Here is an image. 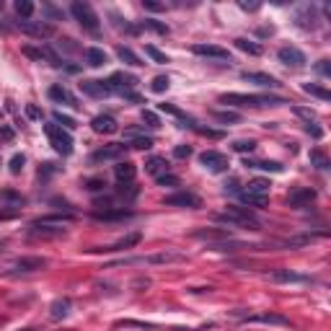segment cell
I'll list each match as a JSON object with an SVG mask.
<instances>
[{
    "label": "cell",
    "mask_w": 331,
    "mask_h": 331,
    "mask_svg": "<svg viewBox=\"0 0 331 331\" xmlns=\"http://www.w3.org/2000/svg\"><path fill=\"white\" fill-rule=\"evenodd\" d=\"M215 220H217V223H228V225L249 228V230H259V228H261L259 217H256L249 207H228L225 212H217Z\"/></svg>",
    "instance_id": "6da1fadb"
},
{
    "label": "cell",
    "mask_w": 331,
    "mask_h": 331,
    "mask_svg": "<svg viewBox=\"0 0 331 331\" xmlns=\"http://www.w3.org/2000/svg\"><path fill=\"white\" fill-rule=\"evenodd\" d=\"M220 101L235 104V106H279V104H288L279 96H261V93H223Z\"/></svg>",
    "instance_id": "7a4b0ae2"
},
{
    "label": "cell",
    "mask_w": 331,
    "mask_h": 331,
    "mask_svg": "<svg viewBox=\"0 0 331 331\" xmlns=\"http://www.w3.org/2000/svg\"><path fill=\"white\" fill-rule=\"evenodd\" d=\"M44 132L50 137V145L60 153V156H70L73 153V137L68 129H62L60 124H44Z\"/></svg>",
    "instance_id": "3957f363"
},
{
    "label": "cell",
    "mask_w": 331,
    "mask_h": 331,
    "mask_svg": "<svg viewBox=\"0 0 331 331\" xmlns=\"http://www.w3.org/2000/svg\"><path fill=\"white\" fill-rule=\"evenodd\" d=\"M70 13H73V18L78 21V24H80L85 31L99 34V16L93 13V8L88 6V3H80V0H75V3L70 6Z\"/></svg>",
    "instance_id": "277c9868"
},
{
    "label": "cell",
    "mask_w": 331,
    "mask_h": 331,
    "mask_svg": "<svg viewBox=\"0 0 331 331\" xmlns=\"http://www.w3.org/2000/svg\"><path fill=\"white\" fill-rule=\"evenodd\" d=\"M16 29L34 36V39H50L55 34V26L44 24V21H16Z\"/></svg>",
    "instance_id": "5b68a950"
},
{
    "label": "cell",
    "mask_w": 331,
    "mask_h": 331,
    "mask_svg": "<svg viewBox=\"0 0 331 331\" xmlns=\"http://www.w3.org/2000/svg\"><path fill=\"white\" fill-rule=\"evenodd\" d=\"M184 254H176V251H163V254H150V256H137V259H122L119 264H176V261H184Z\"/></svg>",
    "instance_id": "8992f818"
},
{
    "label": "cell",
    "mask_w": 331,
    "mask_h": 331,
    "mask_svg": "<svg viewBox=\"0 0 331 331\" xmlns=\"http://www.w3.org/2000/svg\"><path fill=\"white\" fill-rule=\"evenodd\" d=\"M200 163H202L207 171H212V173H223V171H228V166H230V161L223 156V153H217V150H205V153H200Z\"/></svg>",
    "instance_id": "52a82bcc"
},
{
    "label": "cell",
    "mask_w": 331,
    "mask_h": 331,
    "mask_svg": "<svg viewBox=\"0 0 331 331\" xmlns=\"http://www.w3.org/2000/svg\"><path fill=\"white\" fill-rule=\"evenodd\" d=\"M163 205L166 207H189V210H197V207H202V200L197 194H192V192H176V194L166 197Z\"/></svg>",
    "instance_id": "ba28073f"
},
{
    "label": "cell",
    "mask_w": 331,
    "mask_h": 331,
    "mask_svg": "<svg viewBox=\"0 0 331 331\" xmlns=\"http://www.w3.org/2000/svg\"><path fill=\"white\" fill-rule=\"evenodd\" d=\"M106 83H109V88H112V93H114V91H117V93H124V91H132V88H135L140 80H137L135 75H127V73H114Z\"/></svg>",
    "instance_id": "9c48e42d"
},
{
    "label": "cell",
    "mask_w": 331,
    "mask_h": 331,
    "mask_svg": "<svg viewBox=\"0 0 331 331\" xmlns=\"http://www.w3.org/2000/svg\"><path fill=\"white\" fill-rule=\"evenodd\" d=\"M80 91L91 99H106L112 93V88H109L106 80H80Z\"/></svg>",
    "instance_id": "30bf717a"
},
{
    "label": "cell",
    "mask_w": 331,
    "mask_h": 331,
    "mask_svg": "<svg viewBox=\"0 0 331 331\" xmlns=\"http://www.w3.org/2000/svg\"><path fill=\"white\" fill-rule=\"evenodd\" d=\"M194 55L200 57H212V60H228L230 62V52L225 47H217V44H194L192 47Z\"/></svg>",
    "instance_id": "8fae6325"
},
{
    "label": "cell",
    "mask_w": 331,
    "mask_h": 331,
    "mask_svg": "<svg viewBox=\"0 0 331 331\" xmlns=\"http://www.w3.org/2000/svg\"><path fill=\"white\" fill-rule=\"evenodd\" d=\"M277 57H279L282 65H288V68H303V65L308 62L305 55H303L298 47H282V50L277 52Z\"/></svg>",
    "instance_id": "7c38bea8"
},
{
    "label": "cell",
    "mask_w": 331,
    "mask_h": 331,
    "mask_svg": "<svg viewBox=\"0 0 331 331\" xmlns=\"http://www.w3.org/2000/svg\"><path fill=\"white\" fill-rule=\"evenodd\" d=\"M295 24H298L300 29H305V31L316 29V26H318V13H316V8H313V6H303V8L295 13Z\"/></svg>",
    "instance_id": "4fadbf2b"
},
{
    "label": "cell",
    "mask_w": 331,
    "mask_h": 331,
    "mask_svg": "<svg viewBox=\"0 0 331 331\" xmlns=\"http://www.w3.org/2000/svg\"><path fill=\"white\" fill-rule=\"evenodd\" d=\"M122 158H124V145H104V148H99L93 156H91L93 163H101V161H122Z\"/></svg>",
    "instance_id": "5bb4252c"
},
{
    "label": "cell",
    "mask_w": 331,
    "mask_h": 331,
    "mask_svg": "<svg viewBox=\"0 0 331 331\" xmlns=\"http://www.w3.org/2000/svg\"><path fill=\"white\" fill-rule=\"evenodd\" d=\"M316 200V189L311 186H303V189H293L288 194V205L290 207H305V205H311Z\"/></svg>",
    "instance_id": "9a60e30c"
},
{
    "label": "cell",
    "mask_w": 331,
    "mask_h": 331,
    "mask_svg": "<svg viewBox=\"0 0 331 331\" xmlns=\"http://www.w3.org/2000/svg\"><path fill=\"white\" fill-rule=\"evenodd\" d=\"M47 267V259H41V256H24V259H16L13 261V272H39Z\"/></svg>",
    "instance_id": "2e32d148"
},
{
    "label": "cell",
    "mask_w": 331,
    "mask_h": 331,
    "mask_svg": "<svg viewBox=\"0 0 331 331\" xmlns=\"http://www.w3.org/2000/svg\"><path fill=\"white\" fill-rule=\"evenodd\" d=\"M91 127H93V132H99V135H114V132L119 129V127H117V119H114V117H109V114H99V117H93Z\"/></svg>",
    "instance_id": "e0dca14e"
},
{
    "label": "cell",
    "mask_w": 331,
    "mask_h": 331,
    "mask_svg": "<svg viewBox=\"0 0 331 331\" xmlns=\"http://www.w3.org/2000/svg\"><path fill=\"white\" fill-rule=\"evenodd\" d=\"M114 176H117L119 184H129V181H135L137 168H135V163H129V161H119L114 166Z\"/></svg>",
    "instance_id": "ac0fdd59"
},
{
    "label": "cell",
    "mask_w": 331,
    "mask_h": 331,
    "mask_svg": "<svg viewBox=\"0 0 331 331\" xmlns=\"http://www.w3.org/2000/svg\"><path fill=\"white\" fill-rule=\"evenodd\" d=\"M269 279L272 282H285V285H290V282H311V277L298 274L293 269H274V272H269Z\"/></svg>",
    "instance_id": "d6986e66"
},
{
    "label": "cell",
    "mask_w": 331,
    "mask_h": 331,
    "mask_svg": "<svg viewBox=\"0 0 331 331\" xmlns=\"http://www.w3.org/2000/svg\"><path fill=\"white\" fill-rule=\"evenodd\" d=\"M143 241V233H129V235H124V238H119L117 244H112V246H106V249H99V251H124V249H132V246H137Z\"/></svg>",
    "instance_id": "ffe728a7"
},
{
    "label": "cell",
    "mask_w": 331,
    "mask_h": 331,
    "mask_svg": "<svg viewBox=\"0 0 331 331\" xmlns=\"http://www.w3.org/2000/svg\"><path fill=\"white\" fill-rule=\"evenodd\" d=\"M50 99L52 101H57V104H70V106H80L78 104V99L68 91V88H65V85H52L50 88Z\"/></svg>",
    "instance_id": "44dd1931"
},
{
    "label": "cell",
    "mask_w": 331,
    "mask_h": 331,
    "mask_svg": "<svg viewBox=\"0 0 331 331\" xmlns=\"http://www.w3.org/2000/svg\"><path fill=\"white\" fill-rule=\"evenodd\" d=\"M244 80H249V83H256V85H261V88H277L279 83H277V78H272V75H267V73H244L241 75Z\"/></svg>",
    "instance_id": "7402d4cb"
},
{
    "label": "cell",
    "mask_w": 331,
    "mask_h": 331,
    "mask_svg": "<svg viewBox=\"0 0 331 331\" xmlns=\"http://www.w3.org/2000/svg\"><path fill=\"white\" fill-rule=\"evenodd\" d=\"M249 323H272V326H290V318H285L279 313H259L249 316Z\"/></svg>",
    "instance_id": "603a6c76"
},
{
    "label": "cell",
    "mask_w": 331,
    "mask_h": 331,
    "mask_svg": "<svg viewBox=\"0 0 331 331\" xmlns=\"http://www.w3.org/2000/svg\"><path fill=\"white\" fill-rule=\"evenodd\" d=\"M145 171L153 173V176L158 179L161 173H168V163H166V158H161V156H150V158L145 161Z\"/></svg>",
    "instance_id": "cb8c5ba5"
},
{
    "label": "cell",
    "mask_w": 331,
    "mask_h": 331,
    "mask_svg": "<svg viewBox=\"0 0 331 331\" xmlns=\"http://www.w3.org/2000/svg\"><path fill=\"white\" fill-rule=\"evenodd\" d=\"M68 313H70V300H68V298H57V300L50 305V316H52L55 321L65 318Z\"/></svg>",
    "instance_id": "d4e9b609"
},
{
    "label": "cell",
    "mask_w": 331,
    "mask_h": 331,
    "mask_svg": "<svg viewBox=\"0 0 331 331\" xmlns=\"http://www.w3.org/2000/svg\"><path fill=\"white\" fill-rule=\"evenodd\" d=\"M194 238H202V241H230V233L228 230H205V228H200V230H194L192 233Z\"/></svg>",
    "instance_id": "484cf974"
},
{
    "label": "cell",
    "mask_w": 331,
    "mask_h": 331,
    "mask_svg": "<svg viewBox=\"0 0 331 331\" xmlns=\"http://www.w3.org/2000/svg\"><path fill=\"white\" fill-rule=\"evenodd\" d=\"M249 189H244V192H249V194H259V197H269V179H251L249 184H246Z\"/></svg>",
    "instance_id": "4316f807"
},
{
    "label": "cell",
    "mask_w": 331,
    "mask_h": 331,
    "mask_svg": "<svg viewBox=\"0 0 331 331\" xmlns=\"http://www.w3.org/2000/svg\"><path fill=\"white\" fill-rule=\"evenodd\" d=\"M85 62L91 65V68H101V65H106V52L99 50V47H88L85 50Z\"/></svg>",
    "instance_id": "83f0119b"
},
{
    "label": "cell",
    "mask_w": 331,
    "mask_h": 331,
    "mask_svg": "<svg viewBox=\"0 0 331 331\" xmlns=\"http://www.w3.org/2000/svg\"><path fill=\"white\" fill-rule=\"evenodd\" d=\"M117 57H119L124 65H132V68H140V65H145V62H143L135 52H132L129 47H117Z\"/></svg>",
    "instance_id": "f1b7e54d"
},
{
    "label": "cell",
    "mask_w": 331,
    "mask_h": 331,
    "mask_svg": "<svg viewBox=\"0 0 331 331\" xmlns=\"http://www.w3.org/2000/svg\"><path fill=\"white\" fill-rule=\"evenodd\" d=\"M246 168H259V171H272V173H279L285 166L277 163V161H249L246 158Z\"/></svg>",
    "instance_id": "f546056e"
},
{
    "label": "cell",
    "mask_w": 331,
    "mask_h": 331,
    "mask_svg": "<svg viewBox=\"0 0 331 331\" xmlns=\"http://www.w3.org/2000/svg\"><path fill=\"white\" fill-rule=\"evenodd\" d=\"M36 225H65V223H73V215H47V217H39L34 220Z\"/></svg>",
    "instance_id": "4dcf8cb0"
},
{
    "label": "cell",
    "mask_w": 331,
    "mask_h": 331,
    "mask_svg": "<svg viewBox=\"0 0 331 331\" xmlns=\"http://www.w3.org/2000/svg\"><path fill=\"white\" fill-rule=\"evenodd\" d=\"M235 47H238L241 52H246V55H254V57H259V55L264 52V47H261V44H256V41H249V39H235Z\"/></svg>",
    "instance_id": "1f68e13d"
},
{
    "label": "cell",
    "mask_w": 331,
    "mask_h": 331,
    "mask_svg": "<svg viewBox=\"0 0 331 331\" xmlns=\"http://www.w3.org/2000/svg\"><path fill=\"white\" fill-rule=\"evenodd\" d=\"M241 202L249 205V207H267L269 197H259V194H249V192H241Z\"/></svg>",
    "instance_id": "d6a6232c"
},
{
    "label": "cell",
    "mask_w": 331,
    "mask_h": 331,
    "mask_svg": "<svg viewBox=\"0 0 331 331\" xmlns=\"http://www.w3.org/2000/svg\"><path fill=\"white\" fill-rule=\"evenodd\" d=\"M127 217H132V212L129 210H124V207H119V210H104V212H96V220H127Z\"/></svg>",
    "instance_id": "836d02e7"
},
{
    "label": "cell",
    "mask_w": 331,
    "mask_h": 331,
    "mask_svg": "<svg viewBox=\"0 0 331 331\" xmlns=\"http://www.w3.org/2000/svg\"><path fill=\"white\" fill-rule=\"evenodd\" d=\"M16 13H18L21 21H29L31 13H34V3L31 0H16Z\"/></svg>",
    "instance_id": "e575fe53"
},
{
    "label": "cell",
    "mask_w": 331,
    "mask_h": 331,
    "mask_svg": "<svg viewBox=\"0 0 331 331\" xmlns=\"http://www.w3.org/2000/svg\"><path fill=\"white\" fill-rule=\"evenodd\" d=\"M303 91H305V93H311V96H316V99H321V101H328V99H331V93L326 91V88L313 85V83H305V85H303Z\"/></svg>",
    "instance_id": "d590c367"
},
{
    "label": "cell",
    "mask_w": 331,
    "mask_h": 331,
    "mask_svg": "<svg viewBox=\"0 0 331 331\" xmlns=\"http://www.w3.org/2000/svg\"><path fill=\"white\" fill-rule=\"evenodd\" d=\"M24 163H26V156H24V153H16V156L8 161V168H11V173H13V176H18L21 171H24Z\"/></svg>",
    "instance_id": "8d00e7d4"
},
{
    "label": "cell",
    "mask_w": 331,
    "mask_h": 331,
    "mask_svg": "<svg viewBox=\"0 0 331 331\" xmlns=\"http://www.w3.org/2000/svg\"><path fill=\"white\" fill-rule=\"evenodd\" d=\"M145 55H148L153 62H158V65H166V62H168V57H166L158 47H153V44H145Z\"/></svg>",
    "instance_id": "74e56055"
},
{
    "label": "cell",
    "mask_w": 331,
    "mask_h": 331,
    "mask_svg": "<svg viewBox=\"0 0 331 331\" xmlns=\"http://www.w3.org/2000/svg\"><path fill=\"white\" fill-rule=\"evenodd\" d=\"M168 85H171L168 75H158V78H153V83H150L153 93H163V91H168Z\"/></svg>",
    "instance_id": "f35d334b"
},
{
    "label": "cell",
    "mask_w": 331,
    "mask_h": 331,
    "mask_svg": "<svg viewBox=\"0 0 331 331\" xmlns=\"http://www.w3.org/2000/svg\"><path fill=\"white\" fill-rule=\"evenodd\" d=\"M127 145H129V148H135V150H150V148H153V137L143 135V137H135V140H129Z\"/></svg>",
    "instance_id": "ab89813d"
},
{
    "label": "cell",
    "mask_w": 331,
    "mask_h": 331,
    "mask_svg": "<svg viewBox=\"0 0 331 331\" xmlns=\"http://www.w3.org/2000/svg\"><path fill=\"white\" fill-rule=\"evenodd\" d=\"M143 26H145V29H153V31H158V34H163V36L168 34V26L161 24V21H153V18H145V21H143Z\"/></svg>",
    "instance_id": "60d3db41"
},
{
    "label": "cell",
    "mask_w": 331,
    "mask_h": 331,
    "mask_svg": "<svg viewBox=\"0 0 331 331\" xmlns=\"http://www.w3.org/2000/svg\"><path fill=\"white\" fill-rule=\"evenodd\" d=\"M311 163H313L316 168H328V158L323 156L321 150H311Z\"/></svg>",
    "instance_id": "b9f144b4"
},
{
    "label": "cell",
    "mask_w": 331,
    "mask_h": 331,
    "mask_svg": "<svg viewBox=\"0 0 331 331\" xmlns=\"http://www.w3.org/2000/svg\"><path fill=\"white\" fill-rule=\"evenodd\" d=\"M55 122H57L60 127H65V129H73V127H75V119L68 117V114H62V112H55Z\"/></svg>",
    "instance_id": "7bdbcfd3"
},
{
    "label": "cell",
    "mask_w": 331,
    "mask_h": 331,
    "mask_svg": "<svg viewBox=\"0 0 331 331\" xmlns=\"http://www.w3.org/2000/svg\"><path fill=\"white\" fill-rule=\"evenodd\" d=\"M143 122H145L148 127H153V129H156V127H161V119H158V114H156V112H150V109H145V112H143Z\"/></svg>",
    "instance_id": "ee69618b"
},
{
    "label": "cell",
    "mask_w": 331,
    "mask_h": 331,
    "mask_svg": "<svg viewBox=\"0 0 331 331\" xmlns=\"http://www.w3.org/2000/svg\"><path fill=\"white\" fill-rule=\"evenodd\" d=\"M156 181H158L161 186H179V176H173V173H161Z\"/></svg>",
    "instance_id": "f6af8a7d"
},
{
    "label": "cell",
    "mask_w": 331,
    "mask_h": 331,
    "mask_svg": "<svg viewBox=\"0 0 331 331\" xmlns=\"http://www.w3.org/2000/svg\"><path fill=\"white\" fill-rule=\"evenodd\" d=\"M254 148H256L254 140H235L233 143V150H238V153H251Z\"/></svg>",
    "instance_id": "bcb514c9"
},
{
    "label": "cell",
    "mask_w": 331,
    "mask_h": 331,
    "mask_svg": "<svg viewBox=\"0 0 331 331\" xmlns=\"http://www.w3.org/2000/svg\"><path fill=\"white\" fill-rule=\"evenodd\" d=\"M104 186H106L104 179H85V189H88V192H101Z\"/></svg>",
    "instance_id": "7dc6e473"
},
{
    "label": "cell",
    "mask_w": 331,
    "mask_h": 331,
    "mask_svg": "<svg viewBox=\"0 0 331 331\" xmlns=\"http://www.w3.org/2000/svg\"><path fill=\"white\" fill-rule=\"evenodd\" d=\"M215 119H220V122H241V117L235 112H215Z\"/></svg>",
    "instance_id": "c3c4849f"
},
{
    "label": "cell",
    "mask_w": 331,
    "mask_h": 331,
    "mask_svg": "<svg viewBox=\"0 0 331 331\" xmlns=\"http://www.w3.org/2000/svg\"><path fill=\"white\" fill-rule=\"evenodd\" d=\"M173 156L184 161V158H189V156H192V148H189V145H176V148H173Z\"/></svg>",
    "instance_id": "681fc988"
},
{
    "label": "cell",
    "mask_w": 331,
    "mask_h": 331,
    "mask_svg": "<svg viewBox=\"0 0 331 331\" xmlns=\"http://www.w3.org/2000/svg\"><path fill=\"white\" fill-rule=\"evenodd\" d=\"M135 137H143V129L140 127H127L124 129V140L129 143V140H135Z\"/></svg>",
    "instance_id": "f907efd6"
},
{
    "label": "cell",
    "mask_w": 331,
    "mask_h": 331,
    "mask_svg": "<svg viewBox=\"0 0 331 331\" xmlns=\"http://www.w3.org/2000/svg\"><path fill=\"white\" fill-rule=\"evenodd\" d=\"M143 8H148V11H153V13L166 11V6H163V3H156V0H143Z\"/></svg>",
    "instance_id": "816d5d0a"
},
{
    "label": "cell",
    "mask_w": 331,
    "mask_h": 331,
    "mask_svg": "<svg viewBox=\"0 0 331 331\" xmlns=\"http://www.w3.org/2000/svg\"><path fill=\"white\" fill-rule=\"evenodd\" d=\"M295 114H298V117H303V119H308V124H311V122L316 119V114H313V112H308V109H303V106H295Z\"/></svg>",
    "instance_id": "f5cc1de1"
},
{
    "label": "cell",
    "mask_w": 331,
    "mask_h": 331,
    "mask_svg": "<svg viewBox=\"0 0 331 331\" xmlns=\"http://www.w3.org/2000/svg\"><path fill=\"white\" fill-rule=\"evenodd\" d=\"M0 200H13V202H24V197H21V194H16V192H0Z\"/></svg>",
    "instance_id": "db71d44e"
},
{
    "label": "cell",
    "mask_w": 331,
    "mask_h": 331,
    "mask_svg": "<svg viewBox=\"0 0 331 331\" xmlns=\"http://www.w3.org/2000/svg\"><path fill=\"white\" fill-rule=\"evenodd\" d=\"M305 129H308V132H311V135H313L316 140H321V137H323V129H321V127H316V124H308Z\"/></svg>",
    "instance_id": "11a10c76"
},
{
    "label": "cell",
    "mask_w": 331,
    "mask_h": 331,
    "mask_svg": "<svg viewBox=\"0 0 331 331\" xmlns=\"http://www.w3.org/2000/svg\"><path fill=\"white\" fill-rule=\"evenodd\" d=\"M316 70H318L321 75H328V73H331V70H328V60H321V62L316 65Z\"/></svg>",
    "instance_id": "9f6ffc18"
},
{
    "label": "cell",
    "mask_w": 331,
    "mask_h": 331,
    "mask_svg": "<svg viewBox=\"0 0 331 331\" xmlns=\"http://www.w3.org/2000/svg\"><path fill=\"white\" fill-rule=\"evenodd\" d=\"M26 117H29V119H39V109L29 104V106H26Z\"/></svg>",
    "instance_id": "6f0895ef"
},
{
    "label": "cell",
    "mask_w": 331,
    "mask_h": 331,
    "mask_svg": "<svg viewBox=\"0 0 331 331\" xmlns=\"http://www.w3.org/2000/svg\"><path fill=\"white\" fill-rule=\"evenodd\" d=\"M0 137H3V140H13V129L11 127H0Z\"/></svg>",
    "instance_id": "680465c9"
},
{
    "label": "cell",
    "mask_w": 331,
    "mask_h": 331,
    "mask_svg": "<svg viewBox=\"0 0 331 331\" xmlns=\"http://www.w3.org/2000/svg\"><path fill=\"white\" fill-rule=\"evenodd\" d=\"M241 8H244V11H256L259 6L256 3H241Z\"/></svg>",
    "instance_id": "91938a15"
},
{
    "label": "cell",
    "mask_w": 331,
    "mask_h": 331,
    "mask_svg": "<svg viewBox=\"0 0 331 331\" xmlns=\"http://www.w3.org/2000/svg\"><path fill=\"white\" fill-rule=\"evenodd\" d=\"M16 212H0V220H11Z\"/></svg>",
    "instance_id": "94428289"
}]
</instances>
